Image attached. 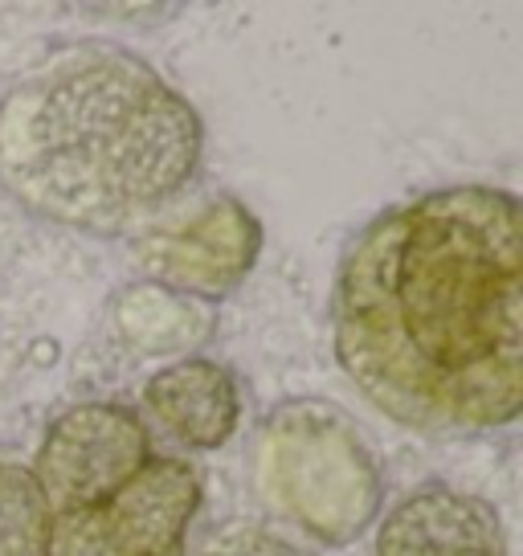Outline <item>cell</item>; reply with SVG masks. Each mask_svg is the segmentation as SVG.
<instances>
[{
  "label": "cell",
  "instance_id": "5",
  "mask_svg": "<svg viewBox=\"0 0 523 556\" xmlns=\"http://www.w3.org/2000/svg\"><path fill=\"white\" fill-rule=\"evenodd\" d=\"M152 463V438L140 414L115 401H82L50 421L34 458V483L53 516L111 500Z\"/></svg>",
  "mask_w": 523,
  "mask_h": 556
},
{
  "label": "cell",
  "instance_id": "6",
  "mask_svg": "<svg viewBox=\"0 0 523 556\" xmlns=\"http://www.w3.org/2000/svg\"><path fill=\"white\" fill-rule=\"evenodd\" d=\"M262 226L233 197H213L176 222L152 226L136 242V262L164 291L189 299H226L258 266Z\"/></svg>",
  "mask_w": 523,
  "mask_h": 556
},
{
  "label": "cell",
  "instance_id": "1",
  "mask_svg": "<svg viewBox=\"0 0 523 556\" xmlns=\"http://www.w3.org/2000/svg\"><path fill=\"white\" fill-rule=\"evenodd\" d=\"M332 344L348 381L401 426H511L523 405L515 192L450 185L372 217L335 275Z\"/></svg>",
  "mask_w": 523,
  "mask_h": 556
},
{
  "label": "cell",
  "instance_id": "2",
  "mask_svg": "<svg viewBox=\"0 0 523 556\" xmlns=\"http://www.w3.org/2000/svg\"><path fill=\"white\" fill-rule=\"evenodd\" d=\"M201 152L189 99L119 46L58 53L0 99V185L53 226L123 233L189 185Z\"/></svg>",
  "mask_w": 523,
  "mask_h": 556
},
{
  "label": "cell",
  "instance_id": "10",
  "mask_svg": "<svg viewBox=\"0 0 523 556\" xmlns=\"http://www.w3.org/2000/svg\"><path fill=\"white\" fill-rule=\"evenodd\" d=\"M53 511L34 470L0 463V556H50Z\"/></svg>",
  "mask_w": 523,
  "mask_h": 556
},
{
  "label": "cell",
  "instance_id": "4",
  "mask_svg": "<svg viewBox=\"0 0 523 556\" xmlns=\"http://www.w3.org/2000/svg\"><path fill=\"white\" fill-rule=\"evenodd\" d=\"M196 507V467L184 458H152L111 500L53 516L50 556H184Z\"/></svg>",
  "mask_w": 523,
  "mask_h": 556
},
{
  "label": "cell",
  "instance_id": "7",
  "mask_svg": "<svg viewBox=\"0 0 523 556\" xmlns=\"http://www.w3.org/2000/svg\"><path fill=\"white\" fill-rule=\"evenodd\" d=\"M372 556H507V532L495 504L425 483L381 516Z\"/></svg>",
  "mask_w": 523,
  "mask_h": 556
},
{
  "label": "cell",
  "instance_id": "8",
  "mask_svg": "<svg viewBox=\"0 0 523 556\" xmlns=\"http://www.w3.org/2000/svg\"><path fill=\"white\" fill-rule=\"evenodd\" d=\"M143 409L156 417L160 430L173 434L180 446L217 451L238 430L242 397H238V381L226 365L205 361V356H184V361L164 365L143 384Z\"/></svg>",
  "mask_w": 523,
  "mask_h": 556
},
{
  "label": "cell",
  "instance_id": "11",
  "mask_svg": "<svg viewBox=\"0 0 523 556\" xmlns=\"http://www.w3.org/2000/svg\"><path fill=\"white\" fill-rule=\"evenodd\" d=\"M184 556H315L303 544H291L286 536L262 528L258 520H221L192 544Z\"/></svg>",
  "mask_w": 523,
  "mask_h": 556
},
{
  "label": "cell",
  "instance_id": "9",
  "mask_svg": "<svg viewBox=\"0 0 523 556\" xmlns=\"http://www.w3.org/2000/svg\"><path fill=\"white\" fill-rule=\"evenodd\" d=\"M115 328L123 344L143 356H180L213 336V312L201 299L164 291L156 282H136L115 299Z\"/></svg>",
  "mask_w": 523,
  "mask_h": 556
},
{
  "label": "cell",
  "instance_id": "3",
  "mask_svg": "<svg viewBox=\"0 0 523 556\" xmlns=\"http://www.w3.org/2000/svg\"><path fill=\"white\" fill-rule=\"evenodd\" d=\"M254 491L315 544L348 548L384 504L381 463L360 421L323 397L275 405L250 451Z\"/></svg>",
  "mask_w": 523,
  "mask_h": 556
}]
</instances>
